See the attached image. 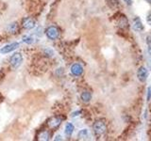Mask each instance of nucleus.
<instances>
[{
  "instance_id": "f257e3e1",
  "label": "nucleus",
  "mask_w": 151,
  "mask_h": 141,
  "mask_svg": "<svg viewBox=\"0 0 151 141\" xmlns=\"http://www.w3.org/2000/svg\"><path fill=\"white\" fill-rule=\"evenodd\" d=\"M93 129L94 134H96L97 136H101L103 135L106 134L107 132V125L106 122L103 120H97L94 121V123L93 125Z\"/></svg>"
},
{
  "instance_id": "f03ea898",
  "label": "nucleus",
  "mask_w": 151,
  "mask_h": 141,
  "mask_svg": "<svg viewBox=\"0 0 151 141\" xmlns=\"http://www.w3.org/2000/svg\"><path fill=\"white\" fill-rule=\"evenodd\" d=\"M45 34L47 36V38L50 40H57L58 38H60V29L58 27L56 26H50L46 29L45 31Z\"/></svg>"
},
{
  "instance_id": "7ed1b4c3",
  "label": "nucleus",
  "mask_w": 151,
  "mask_h": 141,
  "mask_svg": "<svg viewBox=\"0 0 151 141\" xmlns=\"http://www.w3.org/2000/svg\"><path fill=\"white\" fill-rule=\"evenodd\" d=\"M22 61H23V56L20 53H16V54H14L11 59H9V62H11V65L12 66L13 68H18L19 66H20V64L22 63Z\"/></svg>"
},
{
  "instance_id": "20e7f679",
  "label": "nucleus",
  "mask_w": 151,
  "mask_h": 141,
  "mask_svg": "<svg viewBox=\"0 0 151 141\" xmlns=\"http://www.w3.org/2000/svg\"><path fill=\"white\" fill-rule=\"evenodd\" d=\"M18 47H19L18 42H12V43L7 44L4 47H2V48L0 49V53L1 54H8V53H9V52H12L13 50L17 49Z\"/></svg>"
},
{
  "instance_id": "39448f33",
  "label": "nucleus",
  "mask_w": 151,
  "mask_h": 141,
  "mask_svg": "<svg viewBox=\"0 0 151 141\" xmlns=\"http://www.w3.org/2000/svg\"><path fill=\"white\" fill-rule=\"evenodd\" d=\"M70 70H71V73H72L73 75H75V76H79V75H81L83 73L82 66L80 64H78V63H76V64L71 66Z\"/></svg>"
},
{
  "instance_id": "423d86ee",
  "label": "nucleus",
  "mask_w": 151,
  "mask_h": 141,
  "mask_svg": "<svg viewBox=\"0 0 151 141\" xmlns=\"http://www.w3.org/2000/svg\"><path fill=\"white\" fill-rule=\"evenodd\" d=\"M137 76H138V79L140 80L141 82H145L146 78L148 76V72L145 67H141L138 72H137Z\"/></svg>"
},
{
  "instance_id": "0eeeda50",
  "label": "nucleus",
  "mask_w": 151,
  "mask_h": 141,
  "mask_svg": "<svg viewBox=\"0 0 151 141\" xmlns=\"http://www.w3.org/2000/svg\"><path fill=\"white\" fill-rule=\"evenodd\" d=\"M22 25L26 29H31V28L35 26V22L34 20H32L31 18H25V19H23Z\"/></svg>"
},
{
  "instance_id": "6e6552de",
  "label": "nucleus",
  "mask_w": 151,
  "mask_h": 141,
  "mask_svg": "<svg viewBox=\"0 0 151 141\" xmlns=\"http://www.w3.org/2000/svg\"><path fill=\"white\" fill-rule=\"evenodd\" d=\"M60 123H61V120L60 119V118L55 117V118H52V119L49 120L48 125H49L50 128H52V129H56L57 127H59V126L60 125Z\"/></svg>"
},
{
  "instance_id": "1a4fd4ad",
  "label": "nucleus",
  "mask_w": 151,
  "mask_h": 141,
  "mask_svg": "<svg viewBox=\"0 0 151 141\" xmlns=\"http://www.w3.org/2000/svg\"><path fill=\"white\" fill-rule=\"evenodd\" d=\"M133 28L136 31H142L144 30V26L142 25V22L140 21L139 18H136L134 20V25H133Z\"/></svg>"
},
{
  "instance_id": "9d476101",
  "label": "nucleus",
  "mask_w": 151,
  "mask_h": 141,
  "mask_svg": "<svg viewBox=\"0 0 151 141\" xmlns=\"http://www.w3.org/2000/svg\"><path fill=\"white\" fill-rule=\"evenodd\" d=\"M90 135H89V132L87 129H83L78 133V138L81 140H87L89 139Z\"/></svg>"
},
{
  "instance_id": "9b49d317",
  "label": "nucleus",
  "mask_w": 151,
  "mask_h": 141,
  "mask_svg": "<svg viewBox=\"0 0 151 141\" xmlns=\"http://www.w3.org/2000/svg\"><path fill=\"white\" fill-rule=\"evenodd\" d=\"M81 100L84 102V103H88L91 101V99H92V94L90 93L89 91H83L81 93Z\"/></svg>"
},
{
  "instance_id": "f8f14e48",
  "label": "nucleus",
  "mask_w": 151,
  "mask_h": 141,
  "mask_svg": "<svg viewBox=\"0 0 151 141\" xmlns=\"http://www.w3.org/2000/svg\"><path fill=\"white\" fill-rule=\"evenodd\" d=\"M64 132L68 136H70L74 132V125L72 123H70V122H69V123H67L65 126V131Z\"/></svg>"
},
{
  "instance_id": "ddd939ff",
  "label": "nucleus",
  "mask_w": 151,
  "mask_h": 141,
  "mask_svg": "<svg viewBox=\"0 0 151 141\" xmlns=\"http://www.w3.org/2000/svg\"><path fill=\"white\" fill-rule=\"evenodd\" d=\"M127 25H129V23H127V18H126L125 16L121 17L120 22H119V26H120L121 28H126V27H127Z\"/></svg>"
},
{
  "instance_id": "4468645a",
  "label": "nucleus",
  "mask_w": 151,
  "mask_h": 141,
  "mask_svg": "<svg viewBox=\"0 0 151 141\" xmlns=\"http://www.w3.org/2000/svg\"><path fill=\"white\" fill-rule=\"evenodd\" d=\"M39 140H48L49 137H50V135L48 132H42V133L41 134V135H39Z\"/></svg>"
},
{
  "instance_id": "2eb2a0df",
  "label": "nucleus",
  "mask_w": 151,
  "mask_h": 141,
  "mask_svg": "<svg viewBox=\"0 0 151 141\" xmlns=\"http://www.w3.org/2000/svg\"><path fill=\"white\" fill-rule=\"evenodd\" d=\"M23 41L26 42V43H27V44H31L33 42V40H32V38H30V37L25 36V37H23Z\"/></svg>"
},
{
  "instance_id": "dca6fc26",
  "label": "nucleus",
  "mask_w": 151,
  "mask_h": 141,
  "mask_svg": "<svg viewBox=\"0 0 151 141\" xmlns=\"http://www.w3.org/2000/svg\"><path fill=\"white\" fill-rule=\"evenodd\" d=\"M118 2H119L118 0H109V5L111 8H115L118 5Z\"/></svg>"
},
{
  "instance_id": "f3484780",
  "label": "nucleus",
  "mask_w": 151,
  "mask_h": 141,
  "mask_svg": "<svg viewBox=\"0 0 151 141\" xmlns=\"http://www.w3.org/2000/svg\"><path fill=\"white\" fill-rule=\"evenodd\" d=\"M146 43H147L148 47H151V34L146 37Z\"/></svg>"
},
{
  "instance_id": "a211bd4d",
  "label": "nucleus",
  "mask_w": 151,
  "mask_h": 141,
  "mask_svg": "<svg viewBox=\"0 0 151 141\" xmlns=\"http://www.w3.org/2000/svg\"><path fill=\"white\" fill-rule=\"evenodd\" d=\"M146 21H147L148 25H149V26H151V13H150L149 15L147 16V18H146Z\"/></svg>"
},
{
  "instance_id": "6ab92c4d",
  "label": "nucleus",
  "mask_w": 151,
  "mask_h": 141,
  "mask_svg": "<svg viewBox=\"0 0 151 141\" xmlns=\"http://www.w3.org/2000/svg\"><path fill=\"white\" fill-rule=\"evenodd\" d=\"M150 97H151V88H148V94H147V100H150Z\"/></svg>"
},
{
  "instance_id": "aec40b11",
  "label": "nucleus",
  "mask_w": 151,
  "mask_h": 141,
  "mask_svg": "<svg viewBox=\"0 0 151 141\" xmlns=\"http://www.w3.org/2000/svg\"><path fill=\"white\" fill-rule=\"evenodd\" d=\"M125 2H126L127 5H131V4H132V0H125Z\"/></svg>"
},
{
  "instance_id": "412c9836",
  "label": "nucleus",
  "mask_w": 151,
  "mask_h": 141,
  "mask_svg": "<svg viewBox=\"0 0 151 141\" xmlns=\"http://www.w3.org/2000/svg\"><path fill=\"white\" fill-rule=\"evenodd\" d=\"M146 2H147L148 4H151V0H145Z\"/></svg>"
}]
</instances>
